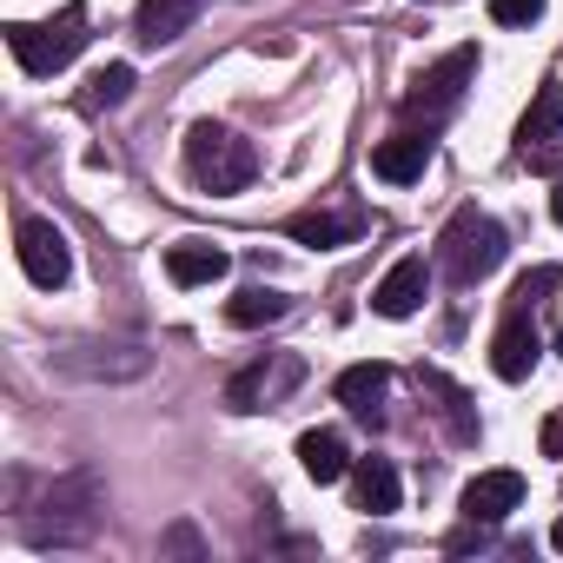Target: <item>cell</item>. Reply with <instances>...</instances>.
Listing matches in <instances>:
<instances>
[{
	"instance_id": "cell-29",
	"label": "cell",
	"mask_w": 563,
	"mask_h": 563,
	"mask_svg": "<svg viewBox=\"0 0 563 563\" xmlns=\"http://www.w3.org/2000/svg\"><path fill=\"white\" fill-rule=\"evenodd\" d=\"M556 352H563V325H556Z\"/></svg>"
},
{
	"instance_id": "cell-9",
	"label": "cell",
	"mask_w": 563,
	"mask_h": 563,
	"mask_svg": "<svg viewBox=\"0 0 563 563\" xmlns=\"http://www.w3.org/2000/svg\"><path fill=\"white\" fill-rule=\"evenodd\" d=\"M424 292H431V265L424 258H398L378 286H372V312L378 319H411L424 306Z\"/></svg>"
},
{
	"instance_id": "cell-14",
	"label": "cell",
	"mask_w": 563,
	"mask_h": 563,
	"mask_svg": "<svg viewBox=\"0 0 563 563\" xmlns=\"http://www.w3.org/2000/svg\"><path fill=\"white\" fill-rule=\"evenodd\" d=\"M352 504H358L365 517H391V510L405 504L398 471H391L385 457H358V464H352Z\"/></svg>"
},
{
	"instance_id": "cell-21",
	"label": "cell",
	"mask_w": 563,
	"mask_h": 563,
	"mask_svg": "<svg viewBox=\"0 0 563 563\" xmlns=\"http://www.w3.org/2000/svg\"><path fill=\"white\" fill-rule=\"evenodd\" d=\"M418 378H424V391H431V398H444L438 411L451 418V438H457V444H477V418H471V398H464V385H451L444 372H418Z\"/></svg>"
},
{
	"instance_id": "cell-17",
	"label": "cell",
	"mask_w": 563,
	"mask_h": 563,
	"mask_svg": "<svg viewBox=\"0 0 563 563\" xmlns=\"http://www.w3.org/2000/svg\"><path fill=\"white\" fill-rule=\"evenodd\" d=\"M278 385H299V365L286 358L278 372H265V358H258V365H245V372L225 385V405H232V411H265V398H272Z\"/></svg>"
},
{
	"instance_id": "cell-18",
	"label": "cell",
	"mask_w": 563,
	"mask_h": 563,
	"mask_svg": "<svg viewBox=\"0 0 563 563\" xmlns=\"http://www.w3.org/2000/svg\"><path fill=\"white\" fill-rule=\"evenodd\" d=\"M286 312H292V299H286V292H272V286H245V292H232V299H225V325H239V332L278 325Z\"/></svg>"
},
{
	"instance_id": "cell-19",
	"label": "cell",
	"mask_w": 563,
	"mask_h": 563,
	"mask_svg": "<svg viewBox=\"0 0 563 563\" xmlns=\"http://www.w3.org/2000/svg\"><path fill=\"white\" fill-rule=\"evenodd\" d=\"M286 232H292L299 245H312V252H339V245H352L365 225H358V219H339V212H299Z\"/></svg>"
},
{
	"instance_id": "cell-25",
	"label": "cell",
	"mask_w": 563,
	"mask_h": 563,
	"mask_svg": "<svg viewBox=\"0 0 563 563\" xmlns=\"http://www.w3.org/2000/svg\"><path fill=\"white\" fill-rule=\"evenodd\" d=\"M537 444H543V457H563V411L543 418V438H537Z\"/></svg>"
},
{
	"instance_id": "cell-16",
	"label": "cell",
	"mask_w": 563,
	"mask_h": 563,
	"mask_svg": "<svg viewBox=\"0 0 563 563\" xmlns=\"http://www.w3.org/2000/svg\"><path fill=\"white\" fill-rule=\"evenodd\" d=\"M299 464H306L312 484H339V477H352V451H345L339 431H299Z\"/></svg>"
},
{
	"instance_id": "cell-28",
	"label": "cell",
	"mask_w": 563,
	"mask_h": 563,
	"mask_svg": "<svg viewBox=\"0 0 563 563\" xmlns=\"http://www.w3.org/2000/svg\"><path fill=\"white\" fill-rule=\"evenodd\" d=\"M550 550H563V517H556V530H550Z\"/></svg>"
},
{
	"instance_id": "cell-12",
	"label": "cell",
	"mask_w": 563,
	"mask_h": 563,
	"mask_svg": "<svg viewBox=\"0 0 563 563\" xmlns=\"http://www.w3.org/2000/svg\"><path fill=\"white\" fill-rule=\"evenodd\" d=\"M199 14H206V0H140L133 34H140V47H173L179 34H192Z\"/></svg>"
},
{
	"instance_id": "cell-27",
	"label": "cell",
	"mask_w": 563,
	"mask_h": 563,
	"mask_svg": "<svg viewBox=\"0 0 563 563\" xmlns=\"http://www.w3.org/2000/svg\"><path fill=\"white\" fill-rule=\"evenodd\" d=\"M550 219L563 225V179H556V192H550Z\"/></svg>"
},
{
	"instance_id": "cell-6",
	"label": "cell",
	"mask_w": 563,
	"mask_h": 563,
	"mask_svg": "<svg viewBox=\"0 0 563 563\" xmlns=\"http://www.w3.org/2000/svg\"><path fill=\"white\" fill-rule=\"evenodd\" d=\"M21 245V272L34 278L41 292H60L67 278H74V245H67V232L54 225V219H21V232H14Z\"/></svg>"
},
{
	"instance_id": "cell-1",
	"label": "cell",
	"mask_w": 563,
	"mask_h": 563,
	"mask_svg": "<svg viewBox=\"0 0 563 563\" xmlns=\"http://www.w3.org/2000/svg\"><path fill=\"white\" fill-rule=\"evenodd\" d=\"M93 510H100V477H93V471H74V477H54V484H47V497L21 517V530H27L34 550H47V543H80V537L93 530Z\"/></svg>"
},
{
	"instance_id": "cell-11",
	"label": "cell",
	"mask_w": 563,
	"mask_h": 563,
	"mask_svg": "<svg viewBox=\"0 0 563 563\" xmlns=\"http://www.w3.org/2000/svg\"><path fill=\"white\" fill-rule=\"evenodd\" d=\"M232 272V258L219 252V245H206V239H179V245H166V278L179 292H199V286H219V278Z\"/></svg>"
},
{
	"instance_id": "cell-26",
	"label": "cell",
	"mask_w": 563,
	"mask_h": 563,
	"mask_svg": "<svg viewBox=\"0 0 563 563\" xmlns=\"http://www.w3.org/2000/svg\"><path fill=\"white\" fill-rule=\"evenodd\" d=\"M166 550H186V556H192V550H199V530H192V523H173V530H166Z\"/></svg>"
},
{
	"instance_id": "cell-10",
	"label": "cell",
	"mask_w": 563,
	"mask_h": 563,
	"mask_svg": "<svg viewBox=\"0 0 563 563\" xmlns=\"http://www.w3.org/2000/svg\"><path fill=\"white\" fill-rule=\"evenodd\" d=\"M457 504H464L471 523H504V517L523 504V471H477Z\"/></svg>"
},
{
	"instance_id": "cell-7",
	"label": "cell",
	"mask_w": 563,
	"mask_h": 563,
	"mask_svg": "<svg viewBox=\"0 0 563 563\" xmlns=\"http://www.w3.org/2000/svg\"><path fill=\"white\" fill-rule=\"evenodd\" d=\"M537 358H543L537 312H530V306H510L504 325H497V339H490V372H497L504 385H523V378L537 372Z\"/></svg>"
},
{
	"instance_id": "cell-20",
	"label": "cell",
	"mask_w": 563,
	"mask_h": 563,
	"mask_svg": "<svg viewBox=\"0 0 563 563\" xmlns=\"http://www.w3.org/2000/svg\"><path fill=\"white\" fill-rule=\"evenodd\" d=\"M543 140H563V87H543V93L530 100V113H523V126H517V153H530V146H543Z\"/></svg>"
},
{
	"instance_id": "cell-4",
	"label": "cell",
	"mask_w": 563,
	"mask_h": 563,
	"mask_svg": "<svg viewBox=\"0 0 563 563\" xmlns=\"http://www.w3.org/2000/svg\"><path fill=\"white\" fill-rule=\"evenodd\" d=\"M8 47H14V60L27 74H60L87 47V8H60L54 21H14L8 27Z\"/></svg>"
},
{
	"instance_id": "cell-13",
	"label": "cell",
	"mask_w": 563,
	"mask_h": 563,
	"mask_svg": "<svg viewBox=\"0 0 563 563\" xmlns=\"http://www.w3.org/2000/svg\"><path fill=\"white\" fill-rule=\"evenodd\" d=\"M385 391H391V365H345L339 385H332V398H339L352 418H365V424L385 418Z\"/></svg>"
},
{
	"instance_id": "cell-8",
	"label": "cell",
	"mask_w": 563,
	"mask_h": 563,
	"mask_svg": "<svg viewBox=\"0 0 563 563\" xmlns=\"http://www.w3.org/2000/svg\"><path fill=\"white\" fill-rule=\"evenodd\" d=\"M146 365H153V352H140V345H67V352H54V372H67V378H146Z\"/></svg>"
},
{
	"instance_id": "cell-23",
	"label": "cell",
	"mask_w": 563,
	"mask_h": 563,
	"mask_svg": "<svg viewBox=\"0 0 563 563\" xmlns=\"http://www.w3.org/2000/svg\"><path fill=\"white\" fill-rule=\"evenodd\" d=\"M126 93H133V67H126V60H113V67H100V74H93V93H87V100H93V107H120Z\"/></svg>"
},
{
	"instance_id": "cell-5",
	"label": "cell",
	"mask_w": 563,
	"mask_h": 563,
	"mask_svg": "<svg viewBox=\"0 0 563 563\" xmlns=\"http://www.w3.org/2000/svg\"><path fill=\"white\" fill-rule=\"evenodd\" d=\"M471 80H477V47L444 54L438 67H424V74L411 80V93H405V120H424V133H431L444 113H457V100H464Z\"/></svg>"
},
{
	"instance_id": "cell-24",
	"label": "cell",
	"mask_w": 563,
	"mask_h": 563,
	"mask_svg": "<svg viewBox=\"0 0 563 563\" xmlns=\"http://www.w3.org/2000/svg\"><path fill=\"white\" fill-rule=\"evenodd\" d=\"M543 8H550V0H490V21L497 27H530Z\"/></svg>"
},
{
	"instance_id": "cell-2",
	"label": "cell",
	"mask_w": 563,
	"mask_h": 563,
	"mask_svg": "<svg viewBox=\"0 0 563 563\" xmlns=\"http://www.w3.org/2000/svg\"><path fill=\"white\" fill-rule=\"evenodd\" d=\"M504 252H510L504 225H497L490 212H477V206H464V212L444 225V239H438V265H444V278H451L457 292H471L477 278H490V272L504 265Z\"/></svg>"
},
{
	"instance_id": "cell-22",
	"label": "cell",
	"mask_w": 563,
	"mask_h": 563,
	"mask_svg": "<svg viewBox=\"0 0 563 563\" xmlns=\"http://www.w3.org/2000/svg\"><path fill=\"white\" fill-rule=\"evenodd\" d=\"M556 286H563V272H556V265H530L517 286H510V306H530V312H537V299H550Z\"/></svg>"
},
{
	"instance_id": "cell-15",
	"label": "cell",
	"mask_w": 563,
	"mask_h": 563,
	"mask_svg": "<svg viewBox=\"0 0 563 563\" xmlns=\"http://www.w3.org/2000/svg\"><path fill=\"white\" fill-rule=\"evenodd\" d=\"M424 166H431V133H398L372 153V173L385 186H411V179H424Z\"/></svg>"
},
{
	"instance_id": "cell-3",
	"label": "cell",
	"mask_w": 563,
	"mask_h": 563,
	"mask_svg": "<svg viewBox=\"0 0 563 563\" xmlns=\"http://www.w3.org/2000/svg\"><path fill=\"white\" fill-rule=\"evenodd\" d=\"M186 173H192L206 192H245L252 173H258V153H252L232 126L199 120V126L186 133Z\"/></svg>"
}]
</instances>
